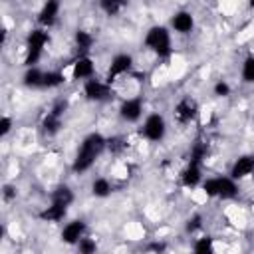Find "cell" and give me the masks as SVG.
Masks as SVG:
<instances>
[{
    "label": "cell",
    "mask_w": 254,
    "mask_h": 254,
    "mask_svg": "<svg viewBox=\"0 0 254 254\" xmlns=\"http://www.w3.org/2000/svg\"><path fill=\"white\" fill-rule=\"evenodd\" d=\"M105 147H107V139L101 133H89L83 139V143H81V147H79V151L75 155L73 171L75 173H85L95 163V159L101 155V151Z\"/></svg>",
    "instance_id": "1"
},
{
    "label": "cell",
    "mask_w": 254,
    "mask_h": 254,
    "mask_svg": "<svg viewBox=\"0 0 254 254\" xmlns=\"http://www.w3.org/2000/svg\"><path fill=\"white\" fill-rule=\"evenodd\" d=\"M145 46L149 50H153L159 58L171 56V36L167 32V28L165 26H153V28H149V32L145 36Z\"/></svg>",
    "instance_id": "2"
},
{
    "label": "cell",
    "mask_w": 254,
    "mask_h": 254,
    "mask_svg": "<svg viewBox=\"0 0 254 254\" xmlns=\"http://www.w3.org/2000/svg\"><path fill=\"white\" fill-rule=\"evenodd\" d=\"M204 192L208 196H220V198H234L238 194V187L232 177H218V179H208L202 185Z\"/></svg>",
    "instance_id": "3"
},
{
    "label": "cell",
    "mask_w": 254,
    "mask_h": 254,
    "mask_svg": "<svg viewBox=\"0 0 254 254\" xmlns=\"http://www.w3.org/2000/svg\"><path fill=\"white\" fill-rule=\"evenodd\" d=\"M48 40H50V36H48V32H44V30H32V32H30L28 42H26L28 54H26V60H24V64H26L28 67H32V65L40 60L42 50H44V46L48 44Z\"/></svg>",
    "instance_id": "4"
},
{
    "label": "cell",
    "mask_w": 254,
    "mask_h": 254,
    "mask_svg": "<svg viewBox=\"0 0 254 254\" xmlns=\"http://www.w3.org/2000/svg\"><path fill=\"white\" fill-rule=\"evenodd\" d=\"M165 131H167V123H165V117L163 115H159V113H151L147 119H145V123H143V129H141V133L149 139V141H161L163 137H165Z\"/></svg>",
    "instance_id": "5"
},
{
    "label": "cell",
    "mask_w": 254,
    "mask_h": 254,
    "mask_svg": "<svg viewBox=\"0 0 254 254\" xmlns=\"http://www.w3.org/2000/svg\"><path fill=\"white\" fill-rule=\"evenodd\" d=\"M83 93L89 101H103L111 95V89L107 83L103 81H97V79H87L85 85H83Z\"/></svg>",
    "instance_id": "6"
},
{
    "label": "cell",
    "mask_w": 254,
    "mask_h": 254,
    "mask_svg": "<svg viewBox=\"0 0 254 254\" xmlns=\"http://www.w3.org/2000/svg\"><path fill=\"white\" fill-rule=\"evenodd\" d=\"M131 65H133V58H131L129 54H119V56H115L113 62H111V65H109V71H107V83H111L115 77L127 73V71L131 69Z\"/></svg>",
    "instance_id": "7"
},
{
    "label": "cell",
    "mask_w": 254,
    "mask_h": 254,
    "mask_svg": "<svg viewBox=\"0 0 254 254\" xmlns=\"http://www.w3.org/2000/svg\"><path fill=\"white\" fill-rule=\"evenodd\" d=\"M196 113H198V107H196V103H194L192 99H189V97L181 99V101L177 103V107H175V117H177L179 123H190V121H194Z\"/></svg>",
    "instance_id": "8"
},
{
    "label": "cell",
    "mask_w": 254,
    "mask_h": 254,
    "mask_svg": "<svg viewBox=\"0 0 254 254\" xmlns=\"http://www.w3.org/2000/svg\"><path fill=\"white\" fill-rule=\"evenodd\" d=\"M250 173H254V155H242L234 161L232 169H230V177L232 179H244Z\"/></svg>",
    "instance_id": "9"
},
{
    "label": "cell",
    "mask_w": 254,
    "mask_h": 254,
    "mask_svg": "<svg viewBox=\"0 0 254 254\" xmlns=\"http://www.w3.org/2000/svg\"><path fill=\"white\" fill-rule=\"evenodd\" d=\"M83 230H85V222L83 220H71L64 226L62 230V240L67 242V244H75L81 240L83 236Z\"/></svg>",
    "instance_id": "10"
},
{
    "label": "cell",
    "mask_w": 254,
    "mask_h": 254,
    "mask_svg": "<svg viewBox=\"0 0 254 254\" xmlns=\"http://www.w3.org/2000/svg\"><path fill=\"white\" fill-rule=\"evenodd\" d=\"M143 113V103L141 99H125L119 107V115L125 119V121H137Z\"/></svg>",
    "instance_id": "11"
},
{
    "label": "cell",
    "mask_w": 254,
    "mask_h": 254,
    "mask_svg": "<svg viewBox=\"0 0 254 254\" xmlns=\"http://www.w3.org/2000/svg\"><path fill=\"white\" fill-rule=\"evenodd\" d=\"M93 69H95V65H93L91 58L81 56V58L73 64L71 75H73V79H87V77H91V75H93Z\"/></svg>",
    "instance_id": "12"
},
{
    "label": "cell",
    "mask_w": 254,
    "mask_h": 254,
    "mask_svg": "<svg viewBox=\"0 0 254 254\" xmlns=\"http://www.w3.org/2000/svg\"><path fill=\"white\" fill-rule=\"evenodd\" d=\"M58 12H60V2L58 0H48L44 4V8L40 10V16H38V22L42 26H52L58 18Z\"/></svg>",
    "instance_id": "13"
},
{
    "label": "cell",
    "mask_w": 254,
    "mask_h": 254,
    "mask_svg": "<svg viewBox=\"0 0 254 254\" xmlns=\"http://www.w3.org/2000/svg\"><path fill=\"white\" fill-rule=\"evenodd\" d=\"M171 24H173L175 32H179V34H189V32L192 30V26H194V20H192V16H190L189 12H177V14L173 16Z\"/></svg>",
    "instance_id": "14"
},
{
    "label": "cell",
    "mask_w": 254,
    "mask_h": 254,
    "mask_svg": "<svg viewBox=\"0 0 254 254\" xmlns=\"http://www.w3.org/2000/svg\"><path fill=\"white\" fill-rule=\"evenodd\" d=\"M198 181H200V165L190 161L189 167H187V169L183 171V175H181V183H183L185 187L192 189V187L198 185Z\"/></svg>",
    "instance_id": "15"
},
{
    "label": "cell",
    "mask_w": 254,
    "mask_h": 254,
    "mask_svg": "<svg viewBox=\"0 0 254 254\" xmlns=\"http://www.w3.org/2000/svg\"><path fill=\"white\" fill-rule=\"evenodd\" d=\"M65 212H67V206H65V204H62V202H52V206H48V208L40 214V218H42V220H48V222H58V220H62V218L65 216Z\"/></svg>",
    "instance_id": "16"
},
{
    "label": "cell",
    "mask_w": 254,
    "mask_h": 254,
    "mask_svg": "<svg viewBox=\"0 0 254 254\" xmlns=\"http://www.w3.org/2000/svg\"><path fill=\"white\" fill-rule=\"evenodd\" d=\"M52 200H54V202H62V204H65V206H69V204L73 202V192H71V189H69V187L62 185V187H58V189L52 192Z\"/></svg>",
    "instance_id": "17"
},
{
    "label": "cell",
    "mask_w": 254,
    "mask_h": 254,
    "mask_svg": "<svg viewBox=\"0 0 254 254\" xmlns=\"http://www.w3.org/2000/svg\"><path fill=\"white\" fill-rule=\"evenodd\" d=\"M42 127H44V131H46L48 135H54V133H58V131H60V127H62V117L50 111V113L44 117Z\"/></svg>",
    "instance_id": "18"
},
{
    "label": "cell",
    "mask_w": 254,
    "mask_h": 254,
    "mask_svg": "<svg viewBox=\"0 0 254 254\" xmlns=\"http://www.w3.org/2000/svg\"><path fill=\"white\" fill-rule=\"evenodd\" d=\"M75 44H77V50L85 54L93 46V36L89 32H85V30H77L75 32Z\"/></svg>",
    "instance_id": "19"
},
{
    "label": "cell",
    "mask_w": 254,
    "mask_h": 254,
    "mask_svg": "<svg viewBox=\"0 0 254 254\" xmlns=\"http://www.w3.org/2000/svg\"><path fill=\"white\" fill-rule=\"evenodd\" d=\"M91 192L95 194V196H99V198H103V196H107L109 192H111V183L107 181V179H95L93 183H91Z\"/></svg>",
    "instance_id": "20"
},
{
    "label": "cell",
    "mask_w": 254,
    "mask_h": 254,
    "mask_svg": "<svg viewBox=\"0 0 254 254\" xmlns=\"http://www.w3.org/2000/svg\"><path fill=\"white\" fill-rule=\"evenodd\" d=\"M42 79H44V71H40L38 67H30L28 71H26V75H24V83L28 85V87H38V85H42Z\"/></svg>",
    "instance_id": "21"
},
{
    "label": "cell",
    "mask_w": 254,
    "mask_h": 254,
    "mask_svg": "<svg viewBox=\"0 0 254 254\" xmlns=\"http://www.w3.org/2000/svg\"><path fill=\"white\" fill-rule=\"evenodd\" d=\"M64 83V73L60 71H46L42 79V87H58Z\"/></svg>",
    "instance_id": "22"
},
{
    "label": "cell",
    "mask_w": 254,
    "mask_h": 254,
    "mask_svg": "<svg viewBox=\"0 0 254 254\" xmlns=\"http://www.w3.org/2000/svg\"><path fill=\"white\" fill-rule=\"evenodd\" d=\"M242 79L246 83H254V56H248L242 64Z\"/></svg>",
    "instance_id": "23"
},
{
    "label": "cell",
    "mask_w": 254,
    "mask_h": 254,
    "mask_svg": "<svg viewBox=\"0 0 254 254\" xmlns=\"http://www.w3.org/2000/svg\"><path fill=\"white\" fill-rule=\"evenodd\" d=\"M99 6H101V10L107 16H115V14H119V10H121L123 4L119 0H99Z\"/></svg>",
    "instance_id": "24"
},
{
    "label": "cell",
    "mask_w": 254,
    "mask_h": 254,
    "mask_svg": "<svg viewBox=\"0 0 254 254\" xmlns=\"http://www.w3.org/2000/svg\"><path fill=\"white\" fill-rule=\"evenodd\" d=\"M210 250H212V238H210V236L198 238V240L194 242V252L204 254V252H210Z\"/></svg>",
    "instance_id": "25"
},
{
    "label": "cell",
    "mask_w": 254,
    "mask_h": 254,
    "mask_svg": "<svg viewBox=\"0 0 254 254\" xmlns=\"http://www.w3.org/2000/svg\"><path fill=\"white\" fill-rule=\"evenodd\" d=\"M204 157H206V147H204L202 143H196V145L192 147V153H190V161L200 165V161H202Z\"/></svg>",
    "instance_id": "26"
},
{
    "label": "cell",
    "mask_w": 254,
    "mask_h": 254,
    "mask_svg": "<svg viewBox=\"0 0 254 254\" xmlns=\"http://www.w3.org/2000/svg\"><path fill=\"white\" fill-rule=\"evenodd\" d=\"M77 248H79V252H83V254H89V252H95V242L93 240H89V238H81L79 242H77Z\"/></svg>",
    "instance_id": "27"
},
{
    "label": "cell",
    "mask_w": 254,
    "mask_h": 254,
    "mask_svg": "<svg viewBox=\"0 0 254 254\" xmlns=\"http://www.w3.org/2000/svg\"><path fill=\"white\" fill-rule=\"evenodd\" d=\"M107 147H109V151L119 153L123 149V139L121 137H111V139H107Z\"/></svg>",
    "instance_id": "28"
},
{
    "label": "cell",
    "mask_w": 254,
    "mask_h": 254,
    "mask_svg": "<svg viewBox=\"0 0 254 254\" xmlns=\"http://www.w3.org/2000/svg\"><path fill=\"white\" fill-rule=\"evenodd\" d=\"M214 93H216V95H220V97H226V95L230 93L228 83H226V81H218V83L214 85Z\"/></svg>",
    "instance_id": "29"
},
{
    "label": "cell",
    "mask_w": 254,
    "mask_h": 254,
    "mask_svg": "<svg viewBox=\"0 0 254 254\" xmlns=\"http://www.w3.org/2000/svg\"><path fill=\"white\" fill-rule=\"evenodd\" d=\"M200 220H202V218H200L198 214H194L192 218H189V222H187V230H189V232H194L196 228H200V224H202Z\"/></svg>",
    "instance_id": "30"
},
{
    "label": "cell",
    "mask_w": 254,
    "mask_h": 254,
    "mask_svg": "<svg viewBox=\"0 0 254 254\" xmlns=\"http://www.w3.org/2000/svg\"><path fill=\"white\" fill-rule=\"evenodd\" d=\"M10 129H12V119L10 117H2V121H0V135H6Z\"/></svg>",
    "instance_id": "31"
},
{
    "label": "cell",
    "mask_w": 254,
    "mask_h": 254,
    "mask_svg": "<svg viewBox=\"0 0 254 254\" xmlns=\"http://www.w3.org/2000/svg\"><path fill=\"white\" fill-rule=\"evenodd\" d=\"M14 196H16V190H14L10 185H6V187H4V198L10 200V198H14Z\"/></svg>",
    "instance_id": "32"
},
{
    "label": "cell",
    "mask_w": 254,
    "mask_h": 254,
    "mask_svg": "<svg viewBox=\"0 0 254 254\" xmlns=\"http://www.w3.org/2000/svg\"><path fill=\"white\" fill-rule=\"evenodd\" d=\"M248 4H250V8L254 10V0H248Z\"/></svg>",
    "instance_id": "33"
},
{
    "label": "cell",
    "mask_w": 254,
    "mask_h": 254,
    "mask_svg": "<svg viewBox=\"0 0 254 254\" xmlns=\"http://www.w3.org/2000/svg\"><path fill=\"white\" fill-rule=\"evenodd\" d=\"M119 2H121V4H125V2H127V0H119Z\"/></svg>",
    "instance_id": "34"
}]
</instances>
